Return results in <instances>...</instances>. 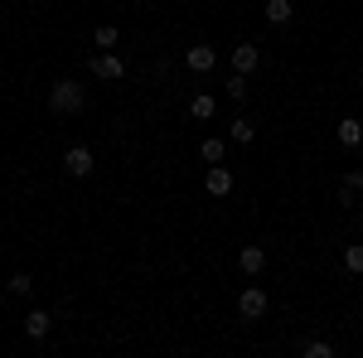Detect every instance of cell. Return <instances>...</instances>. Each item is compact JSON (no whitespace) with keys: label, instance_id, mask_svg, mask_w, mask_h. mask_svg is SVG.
I'll return each instance as SVG.
<instances>
[{"label":"cell","instance_id":"obj_5","mask_svg":"<svg viewBox=\"0 0 363 358\" xmlns=\"http://www.w3.org/2000/svg\"><path fill=\"white\" fill-rule=\"evenodd\" d=\"M213 63H218V49H213V44L184 49V68H189V73H213Z\"/></svg>","mask_w":363,"mask_h":358},{"label":"cell","instance_id":"obj_9","mask_svg":"<svg viewBox=\"0 0 363 358\" xmlns=\"http://www.w3.org/2000/svg\"><path fill=\"white\" fill-rule=\"evenodd\" d=\"M189 116H194V121H213V116H218V97H213V92H194V97H189Z\"/></svg>","mask_w":363,"mask_h":358},{"label":"cell","instance_id":"obj_3","mask_svg":"<svg viewBox=\"0 0 363 358\" xmlns=\"http://www.w3.org/2000/svg\"><path fill=\"white\" fill-rule=\"evenodd\" d=\"M92 169H97L92 145H68V150H63V174H68V179H87Z\"/></svg>","mask_w":363,"mask_h":358},{"label":"cell","instance_id":"obj_17","mask_svg":"<svg viewBox=\"0 0 363 358\" xmlns=\"http://www.w3.org/2000/svg\"><path fill=\"white\" fill-rule=\"evenodd\" d=\"M301 354H306V358H335V344H330V339H306Z\"/></svg>","mask_w":363,"mask_h":358},{"label":"cell","instance_id":"obj_6","mask_svg":"<svg viewBox=\"0 0 363 358\" xmlns=\"http://www.w3.org/2000/svg\"><path fill=\"white\" fill-rule=\"evenodd\" d=\"M203 189H208V198H228V194H233V169H228V165H208Z\"/></svg>","mask_w":363,"mask_h":358},{"label":"cell","instance_id":"obj_20","mask_svg":"<svg viewBox=\"0 0 363 358\" xmlns=\"http://www.w3.org/2000/svg\"><path fill=\"white\" fill-rule=\"evenodd\" d=\"M344 189H354V194H363V169H349V174H344Z\"/></svg>","mask_w":363,"mask_h":358},{"label":"cell","instance_id":"obj_18","mask_svg":"<svg viewBox=\"0 0 363 358\" xmlns=\"http://www.w3.org/2000/svg\"><path fill=\"white\" fill-rule=\"evenodd\" d=\"M344 272L363 276V242H359V247H344Z\"/></svg>","mask_w":363,"mask_h":358},{"label":"cell","instance_id":"obj_10","mask_svg":"<svg viewBox=\"0 0 363 358\" xmlns=\"http://www.w3.org/2000/svg\"><path fill=\"white\" fill-rule=\"evenodd\" d=\"M262 20H267V25H291L296 10H291V0H267V5H262Z\"/></svg>","mask_w":363,"mask_h":358},{"label":"cell","instance_id":"obj_15","mask_svg":"<svg viewBox=\"0 0 363 358\" xmlns=\"http://www.w3.org/2000/svg\"><path fill=\"white\" fill-rule=\"evenodd\" d=\"M228 136L238 140V145H252V140H257V126H252L247 116H238V121H233V126H228Z\"/></svg>","mask_w":363,"mask_h":358},{"label":"cell","instance_id":"obj_11","mask_svg":"<svg viewBox=\"0 0 363 358\" xmlns=\"http://www.w3.org/2000/svg\"><path fill=\"white\" fill-rule=\"evenodd\" d=\"M238 267H242V276H247V281H252V276H262L267 252H262V247H242V252H238Z\"/></svg>","mask_w":363,"mask_h":358},{"label":"cell","instance_id":"obj_7","mask_svg":"<svg viewBox=\"0 0 363 358\" xmlns=\"http://www.w3.org/2000/svg\"><path fill=\"white\" fill-rule=\"evenodd\" d=\"M335 136H339L344 150H359V145H363V121H359V116H344V121L335 126Z\"/></svg>","mask_w":363,"mask_h":358},{"label":"cell","instance_id":"obj_13","mask_svg":"<svg viewBox=\"0 0 363 358\" xmlns=\"http://www.w3.org/2000/svg\"><path fill=\"white\" fill-rule=\"evenodd\" d=\"M49 325H54L49 310H29V315H25V334H29V339H49Z\"/></svg>","mask_w":363,"mask_h":358},{"label":"cell","instance_id":"obj_16","mask_svg":"<svg viewBox=\"0 0 363 358\" xmlns=\"http://www.w3.org/2000/svg\"><path fill=\"white\" fill-rule=\"evenodd\" d=\"M223 92H228V97H233V102H247V73H228Z\"/></svg>","mask_w":363,"mask_h":358},{"label":"cell","instance_id":"obj_4","mask_svg":"<svg viewBox=\"0 0 363 358\" xmlns=\"http://www.w3.org/2000/svg\"><path fill=\"white\" fill-rule=\"evenodd\" d=\"M267 291H262V286H242V296H238V315H242V320H262V315H267Z\"/></svg>","mask_w":363,"mask_h":358},{"label":"cell","instance_id":"obj_19","mask_svg":"<svg viewBox=\"0 0 363 358\" xmlns=\"http://www.w3.org/2000/svg\"><path fill=\"white\" fill-rule=\"evenodd\" d=\"M5 291H10V296H29V291H34V281H29V272H15L10 281H5Z\"/></svg>","mask_w":363,"mask_h":358},{"label":"cell","instance_id":"obj_12","mask_svg":"<svg viewBox=\"0 0 363 358\" xmlns=\"http://www.w3.org/2000/svg\"><path fill=\"white\" fill-rule=\"evenodd\" d=\"M199 155H203V165H223L228 140H218V136H203V140H199Z\"/></svg>","mask_w":363,"mask_h":358},{"label":"cell","instance_id":"obj_14","mask_svg":"<svg viewBox=\"0 0 363 358\" xmlns=\"http://www.w3.org/2000/svg\"><path fill=\"white\" fill-rule=\"evenodd\" d=\"M116 39H121V29H116V25H97V29H92V49H116Z\"/></svg>","mask_w":363,"mask_h":358},{"label":"cell","instance_id":"obj_2","mask_svg":"<svg viewBox=\"0 0 363 358\" xmlns=\"http://www.w3.org/2000/svg\"><path fill=\"white\" fill-rule=\"evenodd\" d=\"M87 63H92V78H102V83H121L126 78V58L112 54V49H97Z\"/></svg>","mask_w":363,"mask_h":358},{"label":"cell","instance_id":"obj_1","mask_svg":"<svg viewBox=\"0 0 363 358\" xmlns=\"http://www.w3.org/2000/svg\"><path fill=\"white\" fill-rule=\"evenodd\" d=\"M83 107H87V87L78 78H58L54 92H49V111L54 116H78Z\"/></svg>","mask_w":363,"mask_h":358},{"label":"cell","instance_id":"obj_8","mask_svg":"<svg viewBox=\"0 0 363 358\" xmlns=\"http://www.w3.org/2000/svg\"><path fill=\"white\" fill-rule=\"evenodd\" d=\"M257 63H262V49L257 44H238L233 49V73H257Z\"/></svg>","mask_w":363,"mask_h":358}]
</instances>
